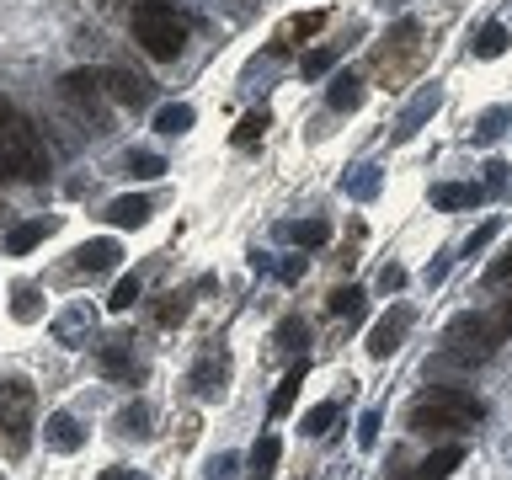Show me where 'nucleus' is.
Listing matches in <instances>:
<instances>
[{"mask_svg":"<svg viewBox=\"0 0 512 480\" xmlns=\"http://www.w3.org/2000/svg\"><path fill=\"white\" fill-rule=\"evenodd\" d=\"M480 416H486L480 395L459 390V384H438V390L416 395L406 422H411V432H459V427H475Z\"/></svg>","mask_w":512,"mask_h":480,"instance_id":"obj_1","label":"nucleus"},{"mask_svg":"<svg viewBox=\"0 0 512 480\" xmlns=\"http://www.w3.org/2000/svg\"><path fill=\"white\" fill-rule=\"evenodd\" d=\"M134 43L150 59H176L187 48V16L166 0H139L134 6Z\"/></svg>","mask_w":512,"mask_h":480,"instance_id":"obj_2","label":"nucleus"},{"mask_svg":"<svg viewBox=\"0 0 512 480\" xmlns=\"http://www.w3.org/2000/svg\"><path fill=\"white\" fill-rule=\"evenodd\" d=\"M0 160H6V171L22 176V182H38V176L48 171L43 139L32 134V123L6 102V96H0Z\"/></svg>","mask_w":512,"mask_h":480,"instance_id":"obj_3","label":"nucleus"},{"mask_svg":"<svg viewBox=\"0 0 512 480\" xmlns=\"http://www.w3.org/2000/svg\"><path fill=\"white\" fill-rule=\"evenodd\" d=\"M502 342L507 336H502V326H496L491 315H459L454 326L443 331V352L454 363H480V358H491Z\"/></svg>","mask_w":512,"mask_h":480,"instance_id":"obj_4","label":"nucleus"},{"mask_svg":"<svg viewBox=\"0 0 512 480\" xmlns=\"http://www.w3.org/2000/svg\"><path fill=\"white\" fill-rule=\"evenodd\" d=\"M32 406H38V395H32L27 379H0V432H6L11 454H22V448H27Z\"/></svg>","mask_w":512,"mask_h":480,"instance_id":"obj_5","label":"nucleus"},{"mask_svg":"<svg viewBox=\"0 0 512 480\" xmlns=\"http://www.w3.org/2000/svg\"><path fill=\"white\" fill-rule=\"evenodd\" d=\"M406 326H411V304H395V310L368 331V358H390L400 347V336H406Z\"/></svg>","mask_w":512,"mask_h":480,"instance_id":"obj_6","label":"nucleus"},{"mask_svg":"<svg viewBox=\"0 0 512 480\" xmlns=\"http://www.w3.org/2000/svg\"><path fill=\"white\" fill-rule=\"evenodd\" d=\"M91 326H96V310H91L86 299H80V304H70V310L54 320V342H64V347H86Z\"/></svg>","mask_w":512,"mask_h":480,"instance_id":"obj_7","label":"nucleus"},{"mask_svg":"<svg viewBox=\"0 0 512 480\" xmlns=\"http://www.w3.org/2000/svg\"><path fill=\"white\" fill-rule=\"evenodd\" d=\"M43 443L54 448V454H75V448L86 443V427H80L70 411H54V416L43 422Z\"/></svg>","mask_w":512,"mask_h":480,"instance_id":"obj_8","label":"nucleus"},{"mask_svg":"<svg viewBox=\"0 0 512 480\" xmlns=\"http://www.w3.org/2000/svg\"><path fill=\"white\" fill-rule=\"evenodd\" d=\"M438 102H443V91L438 86H427V91H416V102L400 112V123H395V139L406 144V139H416V128H422L432 112H438Z\"/></svg>","mask_w":512,"mask_h":480,"instance_id":"obj_9","label":"nucleus"},{"mask_svg":"<svg viewBox=\"0 0 512 480\" xmlns=\"http://www.w3.org/2000/svg\"><path fill=\"white\" fill-rule=\"evenodd\" d=\"M118 267V240H86L75 251V272L80 278H96V272H112Z\"/></svg>","mask_w":512,"mask_h":480,"instance_id":"obj_10","label":"nucleus"},{"mask_svg":"<svg viewBox=\"0 0 512 480\" xmlns=\"http://www.w3.org/2000/svg\"><path fill=\"white\" fill-rule=\"evenodd\" d=\"M102 374H107V379H134V374H139L128 336H107V342H102Z\"/></svg>","mask_w":512,"mask_h":480,"instance_id":"obj_11","label":"nucleus"},{"mask_svg":"<svg viewBox=\"0 0 512 480\" xmlns=\"http://www.w3.org/2000/svg\"><path fill=\"white\" fill-rule=\"evenodd\" d=\"M54 230H59V219H27V224H16V230L6 235V251L11 256H27L32 246H43Z\"/></svg>","mask_w":512,"mask_h":480,"instance_id":"obj_12","label":"nucleus"},{"mask_svg":"<svg viewBox=\"0 0 512 480\" xmlns=\"http://www.w3.org/2000/svg\"><path fill=\"white\" fill-rule=\"evenodd\" d=\"M480 198H486V187H475V182H438L432 187V208H475Z\"/></svg>","mask_w":512,"mask_h":480,"instance_id":"obj_13","label":"nucleus"},{"mask_svg":"<svg viewBox=\"0 0 512 480\" xmlns=\"http://www.w3.org/2000/svg\"><path fill=\"white\" fill-rule=\"evenodd\" d=\"M304 374H310V358H299V363L283 374L278 390H272V406H267L272 416H288V411H294V400H299V390H304Z\"/></svg>","mask_w":512,"mask_h":480,"instance_id":"obj_14","label":"nucleus"},{"mask_svg":"<svg viewBox=\"0 0 512 480\" xmlns=\"http://www.w3.org/2000/svg\"><path fill=\"white\" fill-rule=\"evenodd\" d=\"M102 86L112 91V102H123V107H139L144 102V80L128 75V70H102Z\"/></svg>","mask_w":512,"mask_h":480,"instance_id":"obj_15","label":"nucleus"},{"mask_svg":"<svg viewBox=\"0 0 512 480\" xmlns=\"http://www.w3.org/2000/svg\"><path fill=\"white\" fill-rule=\"evenodd\" d=\"M219 390H224V358H198V368H192V395L214 400Z\"/></svg>","mask_w":512,"mask_h":480,"instance_id":"obj_16","label":"nucleus"},{"mask_svg":"<svg viewBox=\"0 0 512 480\" xmlns=\"http://www.w3.org/2000/svg\"><path fill=\"white\" fill-rule=\"evenodd\" d=\"M107 219L118 224V230H139V224H150V198H118V203H107Z\"/></svg>","mask_w":512,"mask_h":480,"instance_id":"obj_17","label":"nucleus"},{"mask_svg":"<svg viewBox=\"0 0 512 480\" xmlns=\"http://www.w3.org/2000/svg\"><path fill=\"white\" fill-rule=\"evenodd\" d=\"M326 102H331L336 112H358V107H363V80H358V75H336L331 91H326Z\"/></svg>","mask_w":512,"mask_h":480,"instance_id":"obj_18","label":"nucleus"},{"mask_svg":"<svg viewBox=\"0 0 512 480\" xmlns=\"http://www.w3.org/2000/svg\"><path fill=\"white\" fill-rule=\"evenodd\" d=\"M336 416H342V400H320L315 411H304L299 432H304V438H326V432L336 427Z\"/></svg>","mask_w":512,"mask_h":480,"instance_id":"obj_19","label":"nucleus"},{"mask_svg":"<svg viewBox=\"0 0 512 480\" xmlns=\"http://www.w3.org/2000/svg\"><path fill=\"white\" fill-rule=\"evenodd\" d=\"M459 464H464V448L448 443V448H438V454H427V464H422L416 475H422V480H448V475L459 470Z\"/></svg>","mask_w":512,"mask_h":480,"instance_id":"obj_20","label":"nucleus"},{"mask_svg":"<svg viewBox=\"0 0 512 480\" xmlns=\"http://www.w3.org/2000/svg\"><path fill=\"white\" fill-rule=\"evenodd\" d=\"M278 454H283V443L267 432V438L256 443V454H251V475H246V480H272V470H278Z\"/></svg>","mask_w":512,"mask_h":480,"instance_id":"obj_21","label":"nucleus"},{"mask_svg":"<svg viewBox=\"0 0 512 480\" xmlns=\"http://www.w3.org/2000/svg\"><path fill=\"white\" fill-rule=\"evenodd\" d=\"M192 128V107L187 102H166L155 112V134H187Z\"/></svg>","mask_w":512,"mask_h":480,"instance_id":"obj_22","label":"nucleus"},{"mask_svg":"<svg viewBox=\"0 0 512 480\" xmlns=\"http://www.w3.org/2000/svg\"><path fill=\"white\" fill-rule=\"evenodd\" d=\"M267 123H272V112H246V118H240V128L230 134V144H235V150H251V144L267 134Z\"/></svg>","mask_w":512,"mask_h":480,"instance_id":"obj_23","label":"nucleus"},{"mask_svg":"<svg viewBox=\"0 0 512 480\" xmlns=\"http://www.w3.org/2000/svg\"><path fill=\"white\" fill-rule=\"evenodd\" d=\"M507 27L502 22H491V27H480V38H475V59H502L507 54Z\"/></svg>","mask_w":512,"mask_h":480,"instance_id":"obj_24","label":"nucleus"},{"mask_svg":"<svg viewBox=\"0 0 512 480\" xmlns=\"http://www.w3.org/2000/svg\"><path fill=\"white\" fill-rule=\"evenodd\" d=\"M507 123H512V112H507V107H491V112H480V123H475V144H491V139H502V134H507Z\"/></svg>","mask_w":512,"mask_h":480,"instance_id":"obj_25","label":"nucleus"},{"mask_svg":"<svg viewBox=\"0 0 512 480\" xmlns=\"http://www.w3.org/2000/svg\"><path fill=\"white\" fill-rule=\"evenodd\" d=\"M326 310H331V315H363V288H358V283H342V288H331Z\"/></svg>","mask_w":512,"mask_h":480,"instance_id":"obj_26","label":"nucleus"},{"mask_svg":"<svg viewBox=\"0 0 512 480\" xmlns=\"http://www.w3.org/2000/svg\"><path fill=\"white\" fill-rule=\"evenodd\" d=\"M134 304H139V278L128 272V278H118V283H112V294H107V310H112V315H123V310H134Z\"/></svg>","mask_w":512,"mask_h":480,"instance_id":"obj_27","label":"nucleus"},{"mask_svg":"<svg viewBox=\"0 0 512 480\" xmlns=\"http://www.w3.org/2000/svg\"><path fill=\"white\" fill-rule=\"evenodd\" d=\"M96 80H102V75L70 70V75H64V96H70V102H96Z\"/></svg>","mask_w":512,"mask_h":480,"instance_id":"obj_28","label":"nucleus"},{"mask_svg":"<svg viewBox=\"0 0 512 480\" xmlns=\"http://www.w3.org/2000/svg\"><path fill=\"white\" fill-rule=\"evenodd\" d=\"M288 235H294L299 240V246H326V240H331V224L326 219H304V224H288Z\"/></svg>","mask_w":512,"mask_h":480,"instance_id":"obj_29","label":"nucleus"},{"mask_svg":"<svg viewBox=\"0 0 512 480\" xmlns=\"http://www.w3.org/2000/svg\"><path fill=\"white\" fill-rule=\"evenodd\" d=\"M11 315L22 320V326H27V320H38V288H32V283L11 288Z\"/></svg>","mask_w":512,"mask_h":480,"instance_id":"obj_30","label":"nucleus"},{"mask_svg":"<svg viewBox=\"0 0 512 480\" xmlns=\"http://www.w3.org/2000/svg\"><path fill=\"white\" fill-rule=\"evenodd\" d=\"M123 171H128V176H144V182H150V176H160V171H166V160H160V155H150V150H128Z\"/></svg>","mask_w":512,"mask_h":480,"instance_id":"obj_31","label":"nucleus"},{"mask_svg":"<svg viewBox=\"0 0 512 480\" xmlns=\"http://www.w3.org/2000/svg\"><path fill=\"white\" fill-rule=\"evenodd\" d=\"M118 427H123V432H134V438H144V432H150V406H144V400L123 406V411H118Z\"/></svg>","mask_w":512,"mask_h":480,"instance_id":"obj_32","label":"nucleus"},{"mask_svg":"<svg viewBox=\"0 0 512 480\" xmlns=\"http://www.w3.org/2000/svg\"><path fill=\"white\" fill-rule=\"evenodd\" d=\"M320 27H326V11H304V16L288 22V38H315Z\"/></svg>","mask_w":512,"mask_h":480,"instance_id":"obj_33","label":"nucleus"},{"mask_svg":"<svg viewBox=\"0 0 512 480\" xmlns=\"http://www.w3.org/2000/svg\"><path fill=\"white\" fill-rule=\"evenodd\" d=\"M187 315V294H166V304H155V320L160 326H176Z\"/></svg>","mask_w":512,"mask_h":480,"instance_id":"obj_34","label":"nucleus"},{"mask_svg":"<svg viewBox=\"0 0 512 480\" xmlns=\"http://www.w3.org/2000/svg\"><path fill=\"white\" fill-rule=\"evenodd\" d=\"M331 64H336V48H315V54H304V64H299V70L315 80V75H326Z\"/></svg>","mask_w":512,"mask_h":480,"instance_id":"obj_35","label":"nucleus"},{"mask_svg":"<svg viewBox=\"0 0 512 480\" xmlns=\"http://www.w3.org/2000/svg\"><path fill=\"white\" fill-rule=\"evenodd\" d=\"M379 422H384V411H363V422H358V443L363 448L379 443Z\"/></svg>","mask_w":512,"mask_h":480,"instance_id":"obj_36","label":"nucleus"},{"mask_svg":"<svg viewBox=\"0 0 512 480\" xmlns=\"http://www.w3.org/2000/svg\"><path fill=\"white\" fill-rule=\"evenodd\" d=\"M235 454H214V464H208V480H235Z\"/></svg>","mask_w":512,"mask_h":480,"instance_id":"obj_37","label":"nucleus"},{"mask_svg":"<svg viewBox=\"0 0 512 480\" xmlns=\"http://www.w3.org/2000/svg\"><path fill=\"white\" fill-rule=\"evenodd\" d=\"M304 342V320H283L278 326V347H299Z\"/></svg>","mask_w":512,"mask_h":480,"instance_id":"obj_38","label":"nucleus"},{"mask_svg":"<svg viewBox=\"0 0 512 480\" xmlns=\"http://www.w3.org/2000/svg\"><path fill=\"white\" fill-rule=\"evenodd\" d=\"M486 283H512V251L496 256V262L486 267Z\"/></svg>","mask_w":512,"mask_h":480,"instance_id":"obj_39","label":"nucleus"},{"mask_svg":"<svg viewBox=\"0 0 512 480\" xmlns=\"http://www.w3.org/2000/svg\"><path fill=\"white\" fill-rule=\"evenodd\" d=\"M491 235H496V219H491V224H480V230L470 235V246H464V256H475V251H486V240H491Z\"/></svg>","mask_w":512,"mask_h":480,"instance_id":"obj_40","label":"nucleus"},{"mask_svg":"<svg viewBox=\"0 0 512 480\" xmlns=\"http://www.w3.org/2000/svg\"><path fill=\"white\" fill-rule=\"evenodd\" d=\"M363 176H352V192H358V198H368V192H374V166H358Z\"/></svg>","mask_w":512,"mask_h":480,"instance_id":"obj_41","label":"nucleus"},{"mask_svg":"<svg viewBox=\"0 0 512 480\" xmlns=\"http://www.w3.org/2000/svg\"><path fill=\"white\" fill-rule=\"evenodd\" d=\"M278 278H283V283H299V278H304V256H294V262H283V267H278Z\"/></svg>","mask_w":512,"mask_h":480,"instance_id":"obj_42","label":"nucleus"},{"mask_svg":"<svg viewBox=\"0 0 512 480\" xmlns=\"http://www.w3.org/2000/svg\"><path fill=\"white\" fill-rule=\"evenodd\" d=\"M507 182V166H502V160H491V166H486V187H502Z\"/></svg>","mask_w":512,"mask_h":480,"instance_id":"obj_43","label":"nucleus"},{"mask_svg":"<svg viewBox=\"0 0 512 480\" xmlns=\"http://www.w3.org/2000/svg\"><path fill=\"white\" fill-rule=\"evenodd\" d=\"M491 320H496V326H502V336H512V299H507V304H502V310H496Z\"/></svg>","mask_w":512,"mask_h":480,"instance_id":"obj_44","label":"nucleus"},{"mask_svg":"<svg viewBox=\"0 0 512 480\" xmlns=\"http://www.w3.org/2000/svg\"><path fill=\"white\" fill-rule=\"evenodd\" d=\"M400 278H406L400 267H384V272H379V288H400Z\"/></svg>","mask_w":512,"mask_h":480,"instance_id":"obj_45","label":"nucleus"},{"mask_svg":"<svg viewBox=\"0 0 512 480\" xmlns=\"http://www.w3.org/2000/svg\"><path fill=\"white\" fill-rule=\"evenodd\" d=\"M96 480H128V470H102V475H96Z\"/></svg>","mask_w":512,"mask_h":480,"instance_id":"obj_46","label":"nucleus"},{"mask_svg":"<svg viewBox=\"0 0 512 480\" xmlns=\"http://www.w3.org/2000/svg\"><path fill=\"white\" fill-rule=\"evenodd\" d=\"M395 480H422V475H395Z\"/></svg>","mask_w":512,"mask_h":480,"instance_id":"obj_47","label":"nucleus"},{"mask_svg":"<svg viewBox=\"0 0 512 480\" xmlns=\"http://www.w3.org/2000/svg\"><path fill=\"white\" fill-rule=\"evenodd\" d=\"M0 176H11V171H6V160H0Z\"/></svg>","mask_w":512,"mask_h":480,"instance_id":"obj_48","label":"nucleus"}]
</instances>
